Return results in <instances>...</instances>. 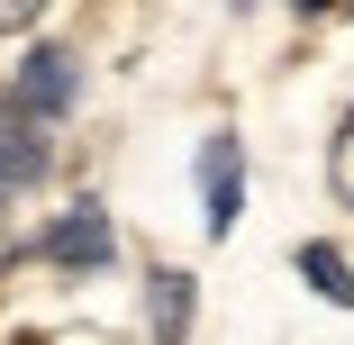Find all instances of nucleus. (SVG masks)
<instances>
[{
    "label": "nucleus",
    "mask_w": 354,
    "mask_h": 345,
    "mask_svg": "<svg viewBox=\"0 0 354 345\" xmlns=\"http://www.w3.org/2000/svg\"><path fill=\"white\" fill-rule=\"evenodd\" d=\"M10 100H19V109H37V118L55 127L64 109H73V55H55V46H37V55L19 64V82H10Z\"/></svg>",
    "instance_id": "2"
},
{
    "label": "nucleus",
    "mask_w": 354,
    "mask_h": 345,
    "mask_svg": "<svg viewBox=\"0 0 354 345\" xmlns=\"http://www.w3.org/2000/svg\"><path fill=\"white\" fill-rule=\"evenodd\" d=\"M46 19V0H0V28H37Z\"/></svg>",
    "instance_id": "8"
},
{
    "label": "nucleus",
    "mask_w": 354,
    "mask_h": 345,
    "mask_svg": "<svg viewBox=\"0 0 354 345\" xmlns=\"http://www.w3.org/2000/svg\"><path fill=\"white\" fill-rule=\"evenodd\" d=\"M327 182H336V200L354 209V109H345V127H336V146H327Z\"/></svg>",
    "instance_id": "7"
},
{
    "label": "nucleus",
    "mask_w": 354,
    "mask_h": 345,
    "mask_svg": "<svg viewBox=\"0 0 354 345\" xmlns=\"http://www.w3.org/2000/svg\"><path fill=\"white\" fill-rule=\"evenodd\" d=\"M236 218H245V146L236 136H209L200 146V227L227 236Z\"/></svg>",
    "instance_id": "1"
},
{
    "label": "nucleus",
    "mask_w": 354,
    "mask_h": 345,
    "mask_svg": "<svg viewBox=\"0 0 354 345\" xmlns=\"http://www.w3.org/2000/svg\"><path fill=\"white\" fill-rule=\"evenodd\" d=\"M46 155H55V146H46V118H37V109H19V100H0V182H10V191H19V182H37V173H46Z\"/></svg>",
    "instance_id": "3"
},
{
    "label": "nucleus",
    "mask_w": 354,
    "mask_h": 345,
    "mask_svg": "<svg viewBox=\"0 0 354 345\" xmlns=\"http://www.w3.org/2000/svg\"><path fill=\"white\" fill-rule=\"evenodd\" d=\"M300 272H309V291H318V300L354 309V263H345V254H336L327 236H309V245H300Z\"/></svg>",
    "instance_id": "6"
},
{
    "label": "nucleus",
    "mask_w": 354,
    "mask_h": 345,
    "mask_svg": "<svg viewBox=\"0 0 354 345\" xmlns=\"http://www.w3.org/2000/svg\"><path fill=\"white\" fill-rule=\"evenodd\" d=\"M146 327H155V345L191 336V272H155L146 282Z\"/></svg>",
    "instance_id": "5"
},
{
    "label": "nucleus",
    "mask_w": 354,
    "mask_h": 345,
    "mask_svg": "<svg viewBox=\"0 0 354 345\" xmlns=\"http://www.w3.org/2000/svg\"><path fill=\"white\" fill-rule=\"evenodd\" d=\"M291 10H300V19H309V10H336V0H291Z\"/></svg>",
    "instance_id": "9"
},
{
    "label": "nucleus",
    "mask_w": 354,
    "mask_h": 345,
    "mask_svg": "<svg viewBox=\"0 0 354 345\" xmlns=\"http://www.w3.org/2000/svg\"><path fill=\"white\" fill-rule=\"evenodd\" d=\"M46 254H55V263H100V254H109V218L82 200L73 218H55V227H46Z\"/></svg>",
    "instance_id": "4"
}]
</instances>
